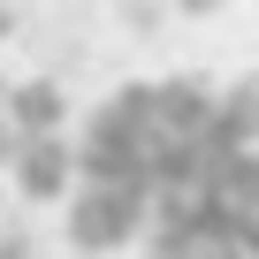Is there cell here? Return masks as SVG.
<instances>
[{"label":"cell","mask_w":259,"mask_h":259,"mask_svg":"<svg viewBox=\"0 0 259 259\" xmlns=\"http://www.w3.org/2000/svg\"><path fill=\"white\" fill-rule=\"evenodd\" d=\"M61 206L76 251L259 259V84H122L84 122Z\"/></svg>","instance_id":"cell-1"},{"label":"cell","mask_w":259,"mask_h":259,"mask_svg":"<svg viewBox=\"0 0 259 259\" xmlns=\"http://www.w3.org/2000/svg\"><path fill=\"white\" fill-rule=\"evenodd\" d=\"M0 259H38V251H31V236L16 229V236H0Z\"/></svg>","instance_id":"cell-2"},{"label":"cell","mask_w":259,"mask_h":259,"mask_svg":"<svg viewBox=\"0 0 259 259\" xmlns=\"http://www.w3.org/2000/svg\"><path fill=\"white\" fill-rule=\"evenodd\" d=\"M0 176H8V92H0Z\"/></svg>","instance_id":"cell-3"}]
</instances>
